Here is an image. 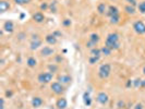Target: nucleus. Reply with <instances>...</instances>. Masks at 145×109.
Instances as JSON below:
<instances>
[{"label":"nucleus","instance_id":"nucleus-1","mask_svg":"<svg viewBox=\"0 0 145 109\" xmlns=\"http://www.w3.org/2000/svg\"><path fill=\"white\" fill-rule=\"evenodd\" d=\"M106 46L111 50L119 49L120 47V43H119V35L117 33H111L107 36L106 38Z\"/></svg>","mask_w":145,"mask_h":109},{"label":"nucleus","instance_id":"nucleus-2","mask_svg":"<svg viewBox=\"0 0 145 109\" xmlns=\"http://www.w3.org/2000/svg\"><path fill=\"white\" fill-rule=\"evenodd\" d=\"M111 72V67L110 64L108 63H105V64H101L99 67V70H98V75L100 79H106L109 76Z\"/></svg>","mask_w":145,"mask_h":109},{"label":"nucleus","instance_id":"nucleus-3","mask_svg":"<svg viewBox=\"0 0 145 109\" xmlns=\"http://www.w3.org/2000/svg\"><path fill=\"white\" fill-rule=\"evenodd\" d=\"M52 78H53V75L51 72H45V73H41L38 75V82L39 83H49V82H51L52 81Z\"/></svg>","mask_w":145,"mask_h":109},{"label":"nucleus","instance_id":"nucleus-4","mask_svg":"<svg viewBox=\"0 0 145 109\" xmlns=\"http://www.w3.org/2000/svg\"><path fill=\"white\" fill-rule=\"evenodd\" d=\"M133 28H134V31H135L137 34H140V35L145 34V24L143 23L142 21L135 22L134 25H133Z\"/></svg>","mask_w":145,"mask_h":109},{"label":"nucleus","instance_id":"nucleus-5","mask_svg":"<svg viewBox=\"0 0 145 109\" xmlns=\"http://www.w3.org/2000/svg\"><path fill=\"white\" fill-rule=\"evenodd\" d=\"M96 100L98 101L99 104H101V105H106L108 101H109V96H108L105 92H100V93L97 94Z\"/></svg>","mask_w":145,"mask_h":109},{"label":"nucleus","instance_id":"nucleus-6","mask_svg":"<svg viewBox=\"0 0 145 109\" xmlns=\"http://www.w3.org/2000/svg\"><path fill=\"white\" fill-rule=\"evenodd\" d=\"M50 87H51V90L55 94H57V95H59V94H61L63 92V85L61 84L60 82H53L51 85H50Z\"/></svg>","mask_w":145,"mask_h":109},{"label":"nucleus","instance_id":"nucleus-7","mask_svg":"<svg viewBox=\"0 0 145 109\" xmlns=\"http://www.w3.org/2000/svg\"><path fill=\"white\" fill-rule=\"evenodd\" d=\"M41 53H42V56H44V57H49V56H51V55L55 53V50L47 46V47H44V48L42 49Z\"/></svg>","mask_w":145,"mask_h":109},{"label":"nucleus","instance_id":"nucleus-8","mask_svg":"<svg viewBox=\"0 0 145 109\" xmlns=\"http://www.w3.org/2000/svg\"><path fill=\"white\" fill-rule=\"evenodd\" d=\"M14 28V25L12 23V21H7L5 25H3V30H5L7 33H12Z\"/></svg>","mask_w":145,"mask_h":109},{"label":"nucleus","instance_id":"nucleus-9","mask_svg":"<svg viewBox=\"0 0 145 109\" xmlns=\"http://www.w3.org/2000/svg\"><path fill=\"white\" fill-rule=\"evenodd\" d=\"M107 14L109 16H112V15H119V10L117 7H114V6H110L108 8V11H107Z\"/></svg>","mask_w":145,"mask_h":109},{"label":"nucleus","instance_id":"nucleus-10","mask_svg":"<svg viewBox=\"0 0 145 109\" xmlns=\"http://www.w3.org/2000/svg\"><path fill=\"white\" fill-rule=\"evenodd\" d=\"M43 105V99L41 97H34L33 100H32V106L34 108H38Z\"/></svg>","mask_w":145,"mask_h":109},{"label":"nucleus","instance_id":"nucleus-11","mask_svg":"<svg viewBox=\"0 0 145 109\" xmlns=\"http://www.w3.org/2000/svg\"><path fill=\"white\" fill-rule=\"evenodd\" d=\"M44 19H45V16L42 12H36L33 15V20L35 22H37V23H42V22L44 21Z\"/></svg>","mask_w":145,"mask_h":109},{"label":"nucleus","instance_id":"nucleus-12","mask_svg":"<svg viewBox=\"0 0 145 109\" xmlns=\"http://www.w3.org/2000/svg\"><path fill=\"white\" fill-rule=\"evenodd\" d=\"M67 99L66 98H60V99H58L57 101V107L58 109H64V108H67Z\"/></svg>","mask_w":145,"mask_h":109},{"label":"nucleus","instance_id":"nucleus-13","mask_svg":"<svg viewBox=\"0 0 145 109\" xmlns=\"http://www.w3.org/2000/svg\"><path fill=\"white\" fill-rule=\"evenodd\" d=\"M58 81H59L61 84H69L71 82V78L69 75H60L58 78Z\"/></svg>","mask_w":145,"mask_h":109},{"label":"nucleus","instance_id":"nucleus-14","mask_svg":"<svg viewBox=\"0 0 145 109\" xmlns=\"http://www.w3.org/2000/svg\"><path fill=\"white\" fill-rule=\"evenodd\" d=\"M46 42L49 44V45H55V44L57 43V37L53 34H51V35H47L46 36Z\"/></svg>","mask_w":145,"mask_h":109},{"label":"nucleus","instance_id":"nucleus-15","mask_svg":"<svg viewBox=\"0 0 145 109\" xmlns=\"http://www.w3.org/2000/svg\"><path fill=\"white\" fill-rule=\"evenodd\" d=\"M10 8V5L9 2L5 1V0H2V1H0V12H6L7 10Z\"/></svg>","mask_w":145,"mask_h":109},{"label":"nucleus","instance_id":"nucleus-16","mask_svg":"<svg viewBox=\"0 0 145 109\" xmlns=\"http://www.w3.org/2000/svg\"><path fill=\"white\" fill-rule=\"evenodd\" d=\"M39 46H42V41H41V39H36V41H32L30 48L32 50H36Z\"/></svg>","mask_w":145,"mask_h":109},{"label":"nucleus","instance_id":"nucleus-17","mask_svg":"<svg viewBox=\"0 0 145 109\" xmlns=\"http://www.w3.org/2000/svg\"><path fill=\"white\" fill-rule=\"evenodd\" d=\"M83 100H84V104L86 106H89L90 103H92V99H90V96H89V93L85 92L84 95H83Z\"/></svg>","mask_w":145,"mask_h":109},{"label":"nucleus","instance_id":"nucleus-18","mask_svg":"<svg viewBox=\"0 0 145 109\" xmlns=\"http://www.w3.org/2000/svg\"><path fill=\"white\" fill-rule=\"evenodd\" d=\"M26 63H27V65L30 68H34V67H36V64H37V61H36V59H35L34 57H30L27 59Z\"/></svg>","mask_w":145,"mask_h":109},{"label":"nucleus","instance_id":"nucleus-19","mask_svg":"<svg viewBox=\"0 0 145 109\" xmlns=\"http://www.w3.org/2000/svg\"><path fill=\"white\" fill-rule=\"evenodd\" d=\"M90 55L92 56H96V57H100V55H101V50L98 49V48H93V49H90Z\"/></svg>","mask_w":145,"mask_h":109},{"label":"nucleus","instance_id":"nucleus-20","mask_svg":"<svg viewBox=\"0 0 145 109\" xmlns=\"http://www.w3.org/2000/svg\"><path fill=\"white\" fill-rule=\"evenodd\" d=\"M100 50H101V53L105 55V56H109V55L111 53V49H110V48H108L107 46H104Z\"/></svg>","mask_w":145,"mask_h":109},{"label":"nucleus","instance_id":"nucleus-21","mask_svg":"<svg viewBox=\"0 0 145 109\" xmlns=\"http://www.w3.org/2000/svg\"><path fill=\"white\" fill-rule=\"evenodd\" d=\"M119 22H120V16H119V15H112V16H110V23L118 24Z\"/></svg>","mask_w":145,"mask_h":109},{"label":"nucleus","instance_id":"nucleus-22","mask_svg":"<svg viewBox=\"0 0 145 109\" xmlns=\"http://www.w3.org/2000/svg\"><path fill=\"white\" fill-rule=\"evenodd\" d=\"M97 11H98L100 14H104L105 11H106V5H105V3H100V5L97 7Z\"/></svg>","mask_w":145,"mask_h":109},{"label":"nucleus","instance_id":"nucleus-23","mask_svg":"<svg viewBox=\"0 0 145 109\" xmlns=\"http://www.w3.org/2000/svg\"><path fill=\"white\" fill-rule=\"evenodd\" d=\"M89 41H92L93 43L97 44L99 42V36L97 34H92V35H90V37H89Z\"/></svg>","mask_w":145,"mask_h":109},{"label":"nucleus","instance_id":"nucleus-24","mask_svg":"<svg viewBox=\"0 0 145 109\" xmlns=\"http://www.w3.org/2000/svg\"><path fill=\"white\" fill-rule=\"evenodd\" d=\"M99 58L100 57H96V56H92V57H89V63L90 64H94V63H96V62H98V60H99Z\"/></svg>","mask_w":145,"mask_h":109},{"label":"nucleus","instance_id":"nucleus-25","mask_svg":"<svg viewBox=\"0 0 145 109\" xmlns=\"http://www.w3.org/2000/svg\"><path fill=\"white\" fill-rule=\"evenodd\" d=\"M133 86L137 88V87H142V80L140 79H136L135 81H133Z\"/></svg>","mask_w":145,"mask_h":109},{"label":"nucleus","instance_id":"nucleus-26","mask_svg":"<svg viewBox=\"0 0 145 109\" xmlns=\"http://www.w3.org/2000/svg\"><path fill=\"white\" fill-rule=\"evenodd\" d=\"M125 11L129 14H134V13H135V10H134V7L133 6H126L125 7Z\"/></svg>","mask_w":145,"mask_h":109},{"label":"nucleus","instance_id":"nucleus-27","mask_svg":"<svg viewBox=\"0 0 145 109\" xmlns=\"http://www.w3.org/2000/svg\"><path fill=\"white\" fill-rule=\"evenodd\" d=\"M14 2H15L16 5H25V3L31 2V0H14Z\"/></svg>","mask_w":145,"mask_h":109},{"label":"nucleus","instance_id":"nucleus-28","mask_svg":"<svg viewBox=\"0 0 145 109\" xmlns=\"http://www.w3.org/2000/svg\"><path fill=\"white\" fill-rule=\"evenodd\" d=\"M139 10H140L142 13H145V1L141 2L140 5H139Z\"/></svg>","mask_w":145,"mask_h":109},{"label":"nucleus","instance_id":"nucleus-29","mask_svg":"<svg viewBox=\"0 0 145 109\" xmlns=\"http://www.w3.org/2000/svg\"><path fill=\"white\" fill-rule=\"evenodd\" d=\"M86 46L88 47V48H90V49H93V48H95V46H96V44L95 43H93L92 41H89L87 44H86Z\"/></svg>","mask_w":145,"mask_h":109},{"label":"nucleus","instance_id":"nucleus-30","mask_svg":"<svg viewBox=\"0 0 145 109\" xmlns=\"http://www.w3.org/2000/svg\"><path fill=\"white\" fill-rule=\"evenodd\" d=\"M128 2H130V5H132L133 7L136 6V0H126Z\"/></svg>","mask_w":145,"mask_h":109},{"label":"nucleus","instance_id":"nucleus-31","mask_svg":"<svg viewBox=\"0 0 145 109\" xmlns=\"http://www.w3.org/2000/svg\"><path fill=\"white\" fill-rule=\"evenodd\" d=\"M48 68H49V70H51V71H56L57 69H58V68H57V65H49Z\"/></svg>","mask_w":145,"mask_h":109},{"label":"nucleus","instance_id":"nucleus-32","mask_svg":"<svg viewBox=\"0 0 145 109\" xmlns=\"http://www.w3.org/2000/svg\"><path fill=\"white\" fill-rule=\"evenodd\" d=\"M63 24H64V25H67V26H68V25H70V24H71V21H70V20H68V19H66V20L63 21Z\"/></svg>","mask_w":145,"mask_h":109},{"label":"nucleus","instance_id":"nucleus-33","mask_svg":"<svg viewBox=\"0 0 145 109\" xmlns=\"http://www.w3.org/2000/svg\"><path fill=\"white\" fill-rule=\"evenodd\" d=\"M118 106H119V108H122L123 106H124V103H123V101H119V103H118Z\"/></svg>","mask_w":145,"mask_h":109},{"label":"nucleus","instance_id":"nucleus-34","mask_svg":"<svg viewBox=\"0 0 145 109\" xmlns=\"http://www.w3.org/2000/svg\"><path fill=\"white\" fill-rule=\"evenodd\" d=\"M135 109H143V106H142V104H137L136 106H135Z\"/></svg>","mask_w":145,"mask_h":109},{"label":"nucleus","instance_id":"nucleus-35","mask_svg":"<svg viewBox=\"0 0 145 109\" xmlns=\"http://www.w3.org/2000/svg\"><path fill=\"white\" fill-rule=\"evenodd\" d=\"M41 8H42L43 10H45V9H47V5H46V3H43V5L41 6Z\"/></svg>","mask_w":145,"mask_h":109},{"label":"nucleus","instance_id":"nucleus-36","mask_svg":"<svg viewBox=\"0 0 145 109\" xmlns=\"http://www.w3.org/2000/svg\"><path fill=\"white\" fill-rule=\"evenodd\" d=\"M1 109H5V101H3V98H1Z\"/></svg>","mask_w":145,"mask_h":109},{"label":"nucleus","instance_id":"nucleus-37","mask_svg":"<svg viewBox=\"0 0 145 109\" xmlns=\"http://www.w3.org/2000/svg\"><path fill=\"white\" fill-rule=\"evenodd\" d=\"M142 87H145V80H142Z\"/></svg>","mask_w":145,"mask_h":109},{"label":"nucleus","instance_id":"nucleus-38","mask_svg":"<svg viewBox=\"0 0 145 109\" xmlns=\"http://www.w3.org/2000/svg\"><path fill=\"white\" fill-rule=\"evenodd\" d=\"M143 73L145 74V65H144V68H143Z\"/></svg>","mask_w":145,"mask_h":109}]
</instances>
